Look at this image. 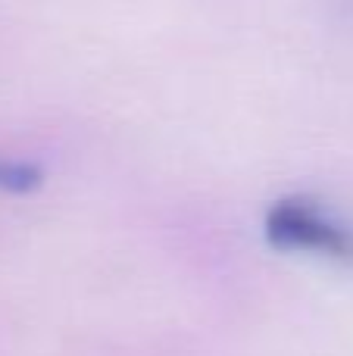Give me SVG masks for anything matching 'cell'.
Listing matches in <instances>:
<instances>
[{"instance_id": "2", "label": "cell", "mask_w": 353, "mask_h": 356, "mask_svg": "<svg viewBox=\"0 0 353 356\" xmlns=\"http://www.w3.org/2000/svg\"><path fill=\"white\" fill-rule=\"evenodd\" d=\"M38 181H41V172L31 163L0 160V191L3 194H22V191L35 188Z\"/></svg>"}, {"instance_id": "1", "label": "cell", "mask_w": 353, "mask_h": 356, "mask_svg": "<svg viewBox=\"0 0 353 356\" xmlns=\"http://www.w3.org/2000/svg\"><path fill=\"white\" fill-rule=\"evenodd\" d=\"M263 234L275 250L353 266V225L310 197H281L266 209Z\"/></svg>"}]
</instances>
